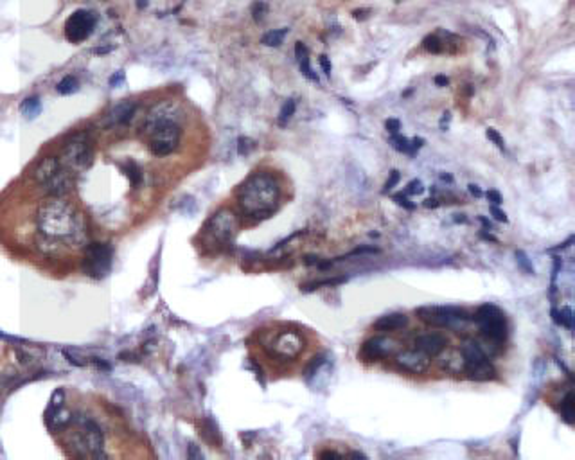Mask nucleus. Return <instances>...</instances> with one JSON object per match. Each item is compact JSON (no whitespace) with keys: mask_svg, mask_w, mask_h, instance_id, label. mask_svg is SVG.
Listing matches in <instances>:
<instances>
[{"mask_svg":"<svg viewBox=\"0 0 575 460\" xmlns=\"http://www.w3.org/2000/svg\"><path fill=\"white\" fill-rule=\"evenodd\" d=\"M36 227L40 237L50 246L77 245L86 236L83 216L63 196H49L38 207Z\"/></svg>","mask_w":575,"mask_h":460,"instance_id":"f257e3e1","label":"nucleus"},{"mask_svg":"<svg viewBox=\"0 0 575 460\" xmlns=\"http://www.w3.org/2000/svg\"><path fill=\"white\" fill-rule=\"evenodd\" d=\"M281 187L275 176L256 173L241 183L238 191V205L250 219H266L279 209Z\"/></svg>","mask_w":575,"mask_h":460,"instance_id":"f03ea898","label":"nucleus"},{"mask_svg":"<svg viewBox=\"0 0 575 460\" xmlns=\"http://www.w3.org/2000/svg\"><path fill=\"white\" fill-rule=\"evenodd\" d=\"M169 104H158L148 115L144 124V133L148 137L149 149L153 155L166 156L176 149L180 142V126L176 124Z\"/></svg>","mask_w":575,"mask_h":460,"instance_id":"7ed1b4c3","label":"nucleus"},{"mask_svg":"<svg viewBox=\"0 0 575 460\" xmlns=\"http://www.w3.org/2000/svg\"><path fill=\"white\" fill-rule=\"evenodd\" d=\"M34 180L47 196H65L72 189L74 174L59 164L58 156H45L34 169Z\"/></svg>","mask_w":575,"mask_h":460,"instance_id":"20e7f679","label":"nucleus"},{"mask_svg":"<svg viewBox=\"0 0 575 460\" xmlns=\"http://www.w3.org/2000/svg\"><path fill=\"white\" fill-rule=\"evenodd\" d=\"M92 156H94V140L90 133L77 131L63 144L58 160L65 169H68L72 174H77L92 164Z\"/></svg>","mask_w":575,"mask_h":460,"instance_id":"39448f33","label":"nucleus"},{"mask_svg":"<svg viewBox=\"0 0 575 460\" xmlns=\"http://www.w3.org/2000/svg\"><path fill=\"white\" fill-rule=\"evenodd\" d=\"M239 230V218L238 214L230 209H221L216 214L209 218L205 225H203L202 237L203 243L214 248H223L232 239L236 237Z\"/></svg>","mask_w":575,"mask_h":460,"instance_id":"423d86ee","label":"nucleus"},{"mask_svg":"<svg viewBox=\"0 0 575 460\" xmlns=\"http://www.w3.org/2000/svg\"><path fill=\"white\" fill-rule=\"evenodd\" d=\"M462 369L466 376L473 381H489L496 378V369L491 363L489 356L475 340H467L460 347Z\"/></svg>","mask_w":575,"mask_h":460,"instance_id":"0eeeda50","label":"nucleus"},{"mask_svg":"<svg viewBox=\"0 0 575 460\" xmlns=\"http://www.w3.org/2000/svg\"><path fill=\"white\" fill-rule=\"evenodd\" d=\"M478 324L480 335L489 342L502 344L507 338V320L503 311L494 304H484L476 309V313L471 317Z\"/></svg>","mask_w":575,"mask_h":460,"instance_id":"6e6552de","label":"nucleus"},{"mask_svg":"<svg viewBox=\"0 0 575 460\" xmlns=\"http://www.w3.org/2000/svg\"><path fill=\"white\" fill-rule=\"evenodd\" d=\"M415 315L431 327H455L471 320V315L458 306H422L415 309Z\"/></svg>","mask_w":575,"mask_h":460,"instance_id":"1a4fd4ad","label":"nucleus"},{"mask_svg":"<svg viewBox=\"0 0 575 460\" xmlns=\"http://www.w3.org/2000/svg\"><path fill=\"white\" fill-rule=\"evenodd\" d=\"M265 349L275 360L289 362L300 356V353L304 351V338L296 331L284 329L270 336V340L265 344Z\"/></svg>","mask_w":575,"mask_h":460,"instance_id":"9d476101","label":"nucleus"},{"mask_svg":"<svg viewBox=\"0 0 575 460\" xmlns=\"http://www.w3.org/2000/svg\"><path fill=\"white\" fill-rule=\"evenodd\" d=\"M113 250L106 243H92L83 255V272L94 279H103L112 268Z\"/></svg>","mask_w":575,"mask_h":460,"instance_id":"9b49d317","label":"nucleus"},{"mask_svg":"<svg viewBox=\"0 0 575 460\" xmlns=\"http://www.w3.org/2000/svg\"><path fill=\"white\" fill-rule=\"evenodd\" d=\"M95 23H97L95 13L88 9H77L68 16L65 23V36L70 43H81L94 32Z\"/></svg>","mask_w":575,"mask_h":460,"instance_id":"f8f14e48","label":"nucleus"},{"mask_svg":"<svg viewBox=\"0 0 575 460\" xmlns=\"http://www.w3.org/2000/svg\"><path fill=\"white\" fill-rule=\"evenodd\" d=\"M77 444L88 457H103V432L92 419H77Z\"/></svg>","mask_w":575,"mask_h":460,"instance_id":"ddd939ff","label":"nucleus"},{"mask_svg":"<svg viewBox=\"0 0 575 460\" xmlns=\"http://www.w3.org/2000/svg\"><path fill=\"white\" fill-rule=\"evenodd\" d=\"M395 365L410 374H424L430 369V358L417 349H406L395 354Z\"/></svg>","mask_w":575,"mask_h":460,"instance_id":"4468645a","label":"nucleus"},{"mask_svg":"<svg viewBox=\"0 0 575 460\" xmlns=\"http://www.w3.org/2000/svg\"><path fill=\"white\" fill-rule=\"evenodd\" d=\"M395 342L392 338H386V336H374V338L367 340L361 347V356L368 362H376V360H381V358L392 356L395 353Z\"/></svg>","mask_w":575,"mask_h":460,"instance_id":"2eb2a0df","label":"nucleus"},{"mask_svg":"<svg viewBox=\"0 0 575 460\" xmlns=\"http://www.w3.org/2000/svg\"><path fill=\"white\" fill-rule=\"evenodd\" d=\"M413 345H415L417 351L424 353L431 360V358H437L444 353L446 345H448V340H446V336L439 335V333H428V335L417 336L415 342H413Z\"/></svg>","mask_w":575,"mask_h":460,"instance_id":"dca6fc26","label":"nucleus"},{"mask_svg":"<svg viewBox=\"0 0 575 460\" xmlns=\"http://www.w3.org/2000/svg\"><path fill=\"white\" fill-rule=\"evenodd\" d=\"M406 326H408V317L404 313H390V315L377 318L372 324V329L379 331V333H392V331H399Z\"/></svg>","mask_w":575,"mask_h":460,"instance_id":"f3484780","label":"nucleus"},{"mask_svg":"<svg viewBox=\"0 0 575 460\" xmlns=\"http://www.w3.org/2000/svg\"><path fill=\"white\" fill-rule=\"evenodd\" d=\"M135 112V103H130V101H126V103H121L117 104L115 108H112L110 110V113L106 115V126H121V124H126V122L130 121L131 115H133Z\"/></svg>","mask_w":575,"mask_h":460,"instance_id":"a211bd4d","label":"nucleus"},{"mask_svg":"<svg viewBox=\"0 0 575 460\" xmlns=\"http://www.w3.org/2000/svg\"><path fill=\"white\" fill-rule=\"evenodd\" d=\"M295 56H296V61H298V65H300L302 74H304L307 79L314 81V83H318V76L314 74L313 68H311V65H309V50H307V47H305L302 41H296V43H295Z\"/></svg>","mask_w":575,"mask_h":460,"instance_id":"6ab92c4d","label":"nucleus"},{"mask_svg":"<svg viewBox=\"0 0 575 460\" xmlns=\"http://www.w3.org/2000/svg\"><path fill=\"white\" fill-rule=\"evenodd\" d=\"M561 417L566 425H574L575 421V403H574V394L568 392L565 399L561 401Z\"/></svg>","mask_w":575,"mask_h":460,"instance_id":"aec40b11","label":"nucleus"},{"mask_svg":"<svg viewBox=\"0 0 575 460\" xmlns=\"http://www.w3.org/2000/svg\"><path fill=\"white\" fill-rule=\"evenodd\" d=\"M20 110H22V113L27 117V119H36V117L40 115L41 112V103H40V97H27L23 99V103L20 104Z\"/></svg>","mask_w":575,"mask_h":460,"instance_id":"412c9836","label":"nucleus"},{"mask_svg":"<svg viewBox=\"0 0 575 460\" xmlns=\"http://www.w3.org/2000/svg\"><path fill=\"white\" fill-rule=\"evenodd\" d=\"M286 34H288V27H283V29H274V31H268L263 38H261V43L266 45V47H279V45L284 41Z\"/></svg>","mask_w":575,"mask_h":460,"instance_id":"4be33fe9","label":"nucleus"},{"mask_svg":"<svg viewBox=\"0 0 575 460\" xmlns=\"http://www.w3.org/2000/svg\"><path fill=\"white\" fill-rule=\"evenodd\" d=\"M77 88H79V83H77V79L74 76H65L58 83V86H56L58 94H61V95L74 94V92H77Z\"/></svg>","mask_w":575,"mask_h":460,"instance_id":"5701e85b","label":"nucleus"},{"mask_svg":"<svg viewBox=\"0 0 575 460\" xmlns=\"http://www.w3.org/2000/svg\"><path fill=\"white\" fill-rule=\"evenodd\" d=\"M345 281L347 277H331V279H323V281H314V282H309V284H305V286H302V291H314L323 286H338V284H341V282Z\"/></svg>","mask_w":575,"mask_h":460,"instance_id":"b1692460","label":"nucleus"},{"mask_svg":"<svg viewBox=\"0 0 575 460\" xmlns=\"http://www.w3.org/2000/svg\"><path fill=\"white\" fill-rule=\"evenodd\" d=\"M122 169H124V173L130 176L131 180V185L133 187H137L140 182H142V171H140V167L135 162H128V164L122 165Z\"/></svg>","mask_w":575,"mask_h":460,"instance_id":"393cba45","label":"nucleus"},{"mask_svg":"<svg viewBox=\"0 0 575 460\" xmlns=\"http://www.w3.org/2000/svg\"><path fill=\"white\" fill-rule=\"evenodd\" d=\"M390 144H392V148H394L395 151L413 155L412 146H410V140L406 139V137H401V135H397V133L392 135V137H390Z\"/></svg>","mask_w":575,"mask_h":460,"instance_id":"a878e982","label":"nucleus"},{"mask_svg":"<svg viewBox=\"0 0 575 460\" xmlns=\"http://www.w3.org/2000/svg\"><path fill=\"white\" fill-rule=\"evenodd\" d=\"M295 101L293 99H288L286 103L283 104V108H281V113H279V124L284 126L289 119L293 117V113H295Z\"/></svg>","mask_w":575,"mask_h":460,"instance_id":"bb28decb","label":"nucleus"},{"mask_svg":"<svg viewBox=\"0 0 575 460\" xmlns=\"http://www.w3.org/2000/svg\"><path fill=\"white\" fill-rule=\"evenodd\" d=\"M516 261H518V266H520L527 275H534L536 273L534 266H532V263L529 261V255H527L523 250H516Z\"/></svg>","mask_w":575,"mask_h":460,"instance_id":"cd10ccee","label":"nucleus"},{"mask_svg":"<svg viewBox=\"0 0 575 460\" xmlns=\"http://www.w3.org/2000/svg\"><path fill=\"white\" fill-rule=\"evenodd\" d=\"M422 47H424L428 52H433V54H439L440 50H442V43H440L439 36H435V34L426 36V38L422 40Z\"/></svg>","mask_w":575,"mask_h":460,"instance_id":"c85d7f7f","label":"nucleus"},{"mask_svg":"<svg viewBox=\"0 0 575 460\" xmlns=\"http://www.w3.org/2000/svg\"><path fill=\"white\" fill-rule=\"evenodd\" d=\"M325 365V356H316V358H313V362L309 363V365H307V369H305V374H304V378L307 381L311 380V378H313V376H316V372L320 371V367H323Z\"/></svg>","mask_w":575,"mask_h":460,"instance_id":"c756f323","label":"nucleus"},{"mask_svg":"<svg viewBox=\"0 0 575 460\" xmlns=\"http://www.w3.org/2000/svg\"><path fill=\"white\" fill-rule=\"evenodd\" d=\"M485 137H487V139H489L491 142H493L498 149L505 151V142H503V137L498 133V131L494 130V128H487V130H485Z\"/></svg>","mask_w":575,"mask_h":460,"instance_id":"7c9ffc66","label":"nucleus"},{"mask_svg":"<svg viewBox=\"0 0 575 460\" xmlns=\"http://www.w3.org/2000/svg\"><path fill=\"white\" fill-rule=\"evenodd\" d=\"M559 315H561V326H565L566 329H574V313L570 306L559 309Z\"/></svg>","mask_w":575,"mask_h":460,"instance_id":"2f4dec72","label":"nucleus"},{"mask_svg":"<svg viewBox=\"0 0 575 460\" xmlns=\"http://www.w3.org/2000/svg\"><path fill=\"white\" fill-rule=\"evenodd\" d=\"M254 148H256V142L252 139H248V137H239L238 139V153L241 156L248 155Z\"/></svg>","mask_w":575,"mask_h":460,"instance_id":"473e14b6","label":"nucleus"},{"mask_svg":"<svg viewBox=\"0 0 575 460\" xmlns=\"http://www.w3.org/2000/svg\"><path fill=\"white\" fill-rule=\"evenodd\" d=\"M265 14H266V4H265V2L257 0V2H254V4H252V16H254V20H256V22H263V20H265Z\"/></svg>","mask_w":575,"mask_h":460,"instance_id":"72a5a7b5","label":"nucleus"},{"mask_svg":"<svg viewBox=\"0 0 575 460\" xmlns=\"http://www.w3.org/2000/svg\"><path fill=\"white\" fill-rule=\"evenodd\" d=\"M379 252V248H376V246H358V248H354L352 252H349L347 255H341V257H338V261H343L345 257H354V255H363V254H377Z\"/></svg>","mask_w":575,"mask_h":460,"instance_id":"f704fd0d","label":"nucleus"},{"mask_svg":"<svg viewBox=\"0 0 575 460\" xmlns=\"http://www.w3.org/2000/svg\"><path fill=\"white\" fill-rule=\"evenodd\" d=\"M422 191H424V187H422L421 180H412V182L406 185V189H404V194H406V196H413V194H421Z\"/></svg>","mask_w":575,"mask_h":460,"instance_id":"c9c22d12","label":"nucleus"},{"mask_svg":"<svg viewBox=\"0 0 575 460\" xmlns=\"http://www.w3.org/2000/svg\"><path fill=\"white\" fill-rule=\"evenodd\" d=\"M399 180H401V174H399V171H397V169L390 171V176H388V180H386L385 187H383V192H388V191H390V189H394L395 185H397V183H399Z\"/></svg>","mask_w":575,"mask_h":460,"instance_id":"e433bc0d","label":"nucleus"},{"mask_svg":"<svg viewBox=\"0 0 575 460\" xmlns=\"http://www.w3.org/2000/svg\"><path fill=\"white\" fill-rule=\"evenodd\" d=\"M394 201H395V203H397V205L404 207V209H408V210H413V209H415V205H413L412 201H410L408 198H406V194H404V192H399V194H394Z\"/></svg>","mask_w":575,"mask_h":460,"instance_id":"4c0bfd02","label":"nucleus"},{"mask_svg":"<svg viewBox=\"0 0 575 460\" xmlns=\"http://www.w3.org/2000/svg\"><path fill=\"white\" fill-rule=\"evenodd\" d=\"M575 241V236H570L568 237V239H566V241H563V243H559V245L557 246H554V248H548V254H554V252H561V250H566V248H570L572 246V243Z\"/></svg>","mask_w":575,"mask_h":460,"instance_id":"58836bf2","label":"nucleus"},{"mask_svg":"<svg viewBox=\"0 0 575 460\" xmlns=\"http://www.w3.org/2000/svg\"><path fill=\"white\" fill-rule=\"evenodd\" d=\"M385 128L388 133L395 135L397 131L401 130V122L397 121V119H388V121H385Z\"/></svg>","mask_w":575,"mask_h":460,"instance_id":"ea45409f","label":"nucleus"},{"mask_svg":"<svg viewBox=\"0 0 575 460\" xmlns=\"http://www.w3.org/2000/svg\"><path fill=\"white\" fill-rule=\"evenodd\" d=\"M491 214L494 216V219H496V221H503V223H507V221H509L507 214H505L503 210H500V209H498V205H493V207H491Z\"/></svg>","mask_w":575,"mask_h":460,"instance_id":"a19ab883","label":"nucleus"},{"mask_svg":"<svg viewBox=\"0 0 575 460\" xmlns=\"http://www.w3.org/2000/svg\"><path fill=\"white\" fill-rule=\"evenodd\" d=\"M320 67H322V70H323V74H325V76H331L332 67H331V61H329V58L325 56V54H322V56H320Z\"/></svg>","mask_w":575,"mask_h":460,"instance_id":"79ce46f5","label":"nucleus"},{"mask_svg":"<svg viewBox=\"0 0 575 460\" xmlns=\"http://www.w3.org/2000/svg\"><path fill=\"white\" fill-rule=\"evenodd\" d=\"M485 196H487V200L491 201V203H493V205H500V203H502V194H500L498 191H487V194H485Z\"/></svg>","mask_w":575,"mask_h":460,"instance_id":"37998d69","label":"nucleus"},{"mask_svg":"<svg viewBox=\"0 0 575 460\" xmlns=\"http://www.w3.org/2000/svg\"><path fill=\"white\" fill-rule=\"evenodd\" d=\"M189 459H203V455L200 452H198L196 444H189Z\"/></svg>","mask_w":575,"mask_h":460,"instance_id":"c03bdc74","label":"nucleus"},{"mask_svg":"<svg viewBox=\"0 0 575 460\" xmlns=\"http://www.w3.org/2000/svg\"><path fill=\"white\" fill-rule=\"evenodd\" d=\"M410 146H412V151L415 153L417 149H421L422 146H424V139H421V137H415V139L410 140Z\"/></svg>","mask_w":575,"mask_h":460,"instance_id":"a18cd8bd","label":"nucleus"},{"mask_svg":"<svg viewBox=\"0 0 575 460\" xmlns=\"http://www.w3.org/2000/svg\"><path fill=\"white\" fill-rule=\"evenodd\" d=\"M368 13H370V9H356V11H352V16L356 20H363V18H367Z\"/></svg>","mask_w":575,"mask_h":460,"instance_id":"49530a36","label":"nucleus"},{"mask_svg":"<svg viewBox=\"0 0 575 460\" xmlns=\"http://www.w3.org/2000/svg\"><path fill=\"white\" fill-rule=\"evenodd\" d=\"M550 315H552L554 324H556V326H561V315H559V309H557V308H552Z\"/></svg>","mask_w":575,"mask_h":460,"instance_id":"de8ad7c7","label":"nucleus"},{"mask_svg":"<svg viewBox=\"0 0 575 460\" xmlns=\"http://www.w3.org/2000/svg\"><path fill=\"white\" fill-rule=\"evenodd\" d=\"M467 187H469V192H471L473 196H476V198L482 196V191H480V187H478V185H475V183H469Z\"/></svg>","mask_w":575,"mask_h":460,"instance_id":"09e8293b","label":"nucleus"},{"mask_svg":"<svg viewBox=\"0 0 575 460\" xmlns=\"http://www.w3.org/2000/svg\"><path fill=\"white\" fill-rule=\"evenodd\" d=\"M449 83V79L446 76H442V74H439V76H435V85L437 86H446Z\"/></svg>","mask_w":575,"mask_h":460,"instance_id":"8fccbe9b","label":"nucleus"},{"mask_svg":"<svg viewBox=\"0 0 575 460\" xmlns=\"http://www.w3.org/2000/svg\"><path fill=\"white\" fill-rule=\"evenodd\" d=\"M449 119H451V113H449V112H446L444 117L440 119V130H442V131H446V128H448V121H449Z\"/></svg>","mask_w":575,"mask_h":460,"instance_id":"3c124183","label":"nucleus"},{"mask_svg":"<svg viewBox=\"0 0 575 460\" xmlns=\"http://www.w3.org/2000/svg\"><path fill=\"white\" fill-rule=\"evenodd\" d=\"M117 81H124V72H122V70H121V72H117L115 76H113L112 79H110V85H112V86H115V83H117Z\"/></svg>","mask_w":575,"mask_h":460,"instance_id":"603ef678","label":"nucleus"},{"mask_svg":"<svg viewBox=\"0 0 575 460\" xmlns=\"http://www.w3.org/2000/svg\"><path fill=\"white\" fill-rule=\"evenodd\" d=\"M478 219H480V223L484 225V230H493V223H491V221L485 218V216H480Z\"/></svg>","mask_w":575,"mask_h":460,"instance_id":"864d4df0","label":"nucleus"},{"mask_svg":"<svg viewBox=\"0 0 575 460\" xmlns=\"http://www.w3.org/2000/svg\"><path fill=\"white\" fill-rule=\"evenodd\" d=\"M137 7H139V9H146V7H148V0H137Z\"/></svg>","mask_w":575,"mask_h":460,"instance_id":"5fc2aeb1","label":"nucleus"},{"mask_svg":"<svg viewBox=\"0 0 575 460\" xmlns=\"http://www.w3.org/2000/svg\"><path fill=\"white\" fill-rule=\"evenodd\" d=\"M437 205H439V203H437V200H431V198L424 201V207H437Z\"/></svg>","mask_w":575,"mask_h":460,"instance_id":"6e6d98bb","label":"nucleus"},{"mask_svg":"<svg viewBox=\"0 0 575 460\" xmlns=\"http://www.w3.org/2000/svg\"><path fill=\"white\" fill-rule=\"evenodd\" d=\"M327 457H340V453H334V452H325V453H322V459H327Z\"/></svg>","mask_w":575,"mask_h":460,"instance_id":"4d7b16f0","label":"nucleus"},{"mask_svg":"<svg viewBox=\"0 0 575 460\" xmlns=\"http://www.w3.org/2000/svg\"><path fill=\"white\" fill-rule=\"evenodd\" d=\"M482 237H484V239H487V241H494V243L498 241V239H496V237H493L491 234H482Z\"/></svg>","mask_w":575,"mask_h":460,"instance_id":"13d9d810","label":"nucleus"},{"mask_svg":"<svg viewBox=\"0 0 575 460\" xmlns=\"http://www.w3.org/2000/svg\"><path fill=\"white\" fill-rule=\"evenodd\" d=\"M350 455L356 457V459H367V455H363V453H359V452H352Z\"/></svg>","mask_w":575,"mask_h":460,"instance_id":"bf43d9fd","label":"nucleus"},{"mask_svg":"<svg viewBox=\"0 0 575 460\" xmlns=\"http://www.w3.org/2000/svg\"><path fill=\"white\" fill-rule=\"evenodd\" d=\"M442 180H448V182H451L453 178H451V174H442Z\"/></svg>","mask_w":575,"mask_h":460,"instance_id":"052dcab7","label":"nucleus"},{"mask_svg":"<svg viewBox=\"0 0 575 460\" xmlns=\"http://www.w3.org/2000/svg\"><path fill=\"white\" fill-rule=\"evenodd\" d=\"M397 2H399V0H397Z\"/></svg>","mask_w":575,"mask_h":460,"instance_id":"680f3d73","label":"nucleus"}]
</instances>
